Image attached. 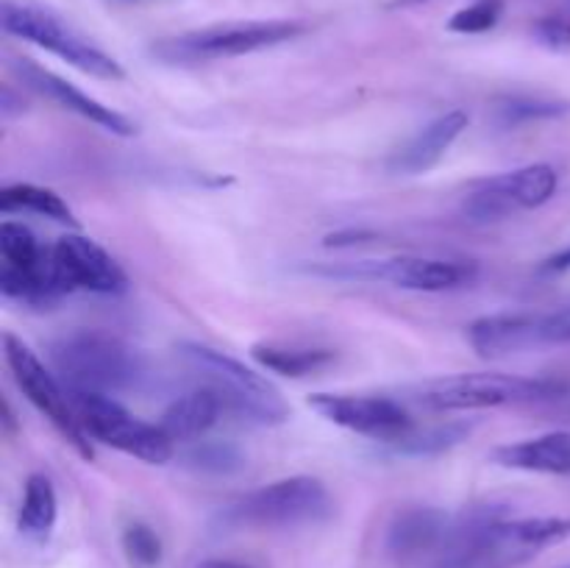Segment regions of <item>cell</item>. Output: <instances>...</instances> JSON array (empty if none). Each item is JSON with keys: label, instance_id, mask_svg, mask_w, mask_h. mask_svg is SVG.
I'll return each instance as SVG.
<instances>
[{"label": "cell", "instance_id": "44dd1931", "mask_svg": "<svg viewBox=\"0 0 570 568\" xmlns=\"http://www.w3.org/2000/svg\"><path fill=\"white\" fill-rule=\"evenodd\" d=\"M0 209L6 215L11 212H28V215H39V217H50L56 223H67V226H78L76 215H72L70 204L61 198L59 193L48 187H39V184H9L0 193Z\"/></svg>", "mask_w": 570, "mask_h": 568}, {"label": "cell", "instance_id": "ba28073f", "mask_svg": "<svg viewBox=\"0 0 570 568\" xmlns=\"http://www.w3.org/2000/svg\"><path fill=\"white\" fill-rule=\"evenodd\" d=\"M0 290L6 298L28 306H50L67 295L56 276L53 248H45L22 223H0Z\"/></svg>", "mask_w": 570, "mask_h": 568}, {"label": "cell", "instance_id": "1f68e13d", "mask_svg": "<svg viewBox=\"0 0 570 568\" xmlns=\"http://www.w3.org/2000/svg\"><path fill=\"white\" fill-rule=\"evenodd\" d=\"M566 568H570V566H566Z\"/></svg>", "mask_w": 570, "mask_h": 568}, {"label": "cell", "instance_id": "4dcf8cb0", "mask_svg": "<svg viewBox=\"0 0 570 568\" xmlns=\"http://www.w3.org/2000/svg\"><path fill=\"white\" fill-rule=\"evenodd\" d=\"M126 3H131V0H126Z\"/></svg>", "mask_w": 570, "mask_h": 568}, {"label": "cell", "instance_id": "4316f807", "mask_svg": "<svg viewBox=\"0 0 570 568\" xmlns=\"http://www.w3.org/2000/svg\"><path fill=\"white\" fill-rule=\"evenodd\" d=\"M189 460L198 462V468H204V471H215V473L232 471V468L243 466V457H239L232 445H217V443L193 449Z\"/></svg>", "mask_w": 570, "mask_h": 568}, {"label": "cell", "instance_id": "8992f818", "mask_svg": "<svg viewBox=\"0 0 570 568\" xmlns=\"http://www.w3.org/2000/svg\"><path fill=\"white\" fill-rule=\"evenodd\" d=\"M562 393L560 382L551 379L512 376V373H456L432 379L410 393V401L432 412L488 410V407L529 404V401L554 399Z\"/></svg>", "mask_w": 570, "mask_h": 568}, {"label": "cell", "instance_id": "52a82bcc", "mask_svg": "<svg viewBox=\"0 0 570 568\" xmlns=\"http://www.w3.org/2000/svg\"><path fill=\"white\" fill-rule=\"evenodd\" d=\"M70 399L83 432L92 440H98V443L111 445V449L122 451L128 457H137L142 462H150V466H165V462L173 460L176 445L167 440L159 423L142 421L134 412H128L120 401L111 399V395L70 390Z\"/></svg>", "mask_w": 570, "mask_h": 568}, {"label": "cell", "instance_id": "5bb4252c", "mask_svg": "<svg viewBox=\"0 0 570 568\" xmlns=\"http://www.w3.org/2000/svg\"><path fill=\"white\" fill-rule=\"evenodd\" d=\"M454 516L438 507H410L387 529V551L399 568H423L449 535Z\"/></svg>", "mask_w": 570, "mask_h": 568}, {"label": "cell", "instance_id": "277c9868", "mask_svg": "<svg viewBox=\"0 0 570 568\" xmlns=\"http://www.w3.org/2000/svg\"><path fill=\"white\" fill-rule=\"evenodd\" d=\"M0 22H3L6 33L59 56L61 61L87 72V76L104 78V81H122L126 78V70L115 56L98 48L92 39L83 37L78 28H72L65 17L56 14L48 6L31 3V0H3Z\"/></svg>", "mask_w": 570, "mask_h": 568}, {"label": "cell", "instance_id": "7402d4cb", "mask_svg": "<svg viewBox=\"0 0 570 568\" xmlns=\"http://www.w3.org/2000/svg\"><path fill=\"white\" fill-rule=\"evenodd\" d=\"M495 120L504 128L527 126V123L538 120H554L570 111L568 100L560 98H546V95H504L495 100L493 106Z\"/></svg>", "mask_w": 570, "mask_h": 568}, {"label": "cell", "instance_id": "3957f363", "mask_svg": "<svg viewBox=\"0 0 570 568\" xmlns=\"http://www.w3.org/2000/svg\"><path fill=\"white\" fill-rule=\"evenodd\" d=\"M306 31L298 20H245L223 26L195 28V31L165 37L150 45V53L167 65H204V61L234 59V56L259 53L293 42Z\"/></svg>", "mask_w": 570, "mask_h": 568}, {"label": "cell", "instance_id": "603a6c76", "mask_svg": "<svg viewBox=\"0 0 570 568\" xmlns=\"http://www.w3.org/2000/svg\"><path fill=\"white\" fill-rule=\"evenodd\" d=\"M468 434H471V423H445V427L423 429V432H417L415 429L410 438L395 443V451H401V454H412V457L443 454V451L460 445Z\"/></svg>", "mask_w": 570, "mask_h": 568}, {"label": "cell", "instance_id": "30bf717a", "mask_svg": "<svg viewBox=\"0 0 570 568\" xmlns=\"http://www.w3.org/2000/svg\"><path fill=\"white\" fill-rule=\"evenodd\" d=\"M321 273L348 282H387L393 287L417 290V293H445L476 282L479 265L462 259H438V256H395V259L348 262Z\"/></svg>", "mask_w": 570, "mask_h": 568}, {"label": "cell", "instance_id": "d6986e66", "mask_svg": "<svg viewBox=\"0 0 570 568\" xmlns=\"http://www.w3.org/2000/svg\"><path fill=\"white\" fill-rule=\"evenodd\" d=\"M254 360L262 368L282 376H309V373L321 371V368L332 365L334 351L332 349H315V345H284V343H256L250 349Z\"/></svg>", "mask_w": 570, "mask_h": 568}, {"label": "cell", "instance_id": "8fae6325", "mask_svg": "<svg viewBox=\"0 0 570 568\" xmlns=\"http://www.w3.org/2000/svg\"><path fill=\"white\" fill-rule=\"evenodd\" d=\"M560 187V173L551 165H527L501 176L484 178L462 200V212L473 223H495L549 204Z\"/></svg>", "mask_w": 570, "mask_h": 568}, {"label": "cell", "instance_id": "cb8c5ba5", "mask_svg": "<svg viewBox=\"0 0 570 568\" xmlns=\"http://www.w3.org/2000/svg\"><path fill=\"white\" fill-rule=\"evenodd\" d=\"M122 549L137 568H156L161 562V540L148 523L134 521L122 532Z\"/></svg>", "mask_w": 570, "mask_h": 568}, {"label": "cell", "instance_id": "9a60e30c", "mask_svg": "<svg viewBox=\"0 0 570 568\" xmlns=\"http://www.w3.org/2000/svg\"><path fill=\"white\" fill-rule=\"evenodd\" d=\"M17 72H20L22 81H26L31 89H37L39 95H45L48 100H53V104L61 106V109H67V111H72V115L83 117V120L95 123V126L104 128V131L117 134V137H134V134H137V123L128 120L126 115L115 111L111 106L95 100L92 95L81 92V89L72 87L70 81H65L61 76H56V72L45 70V67L33 65V61H28V59L17 61Z\"/></svg>", "mask_w": 570, "mask_h": 568}, {"label": "cell", "instance_id": "e0dca14e", "mask_svg": "<svg viewBox=\"0 0 570 568\" xmlns=\"http://www.w3.org/2000/svg\"><path fill=\"white\" fill-rule=\"evenodd\" d=\"M223 415H226V410H223L220 399L209 388H195L161 412L159 429L173 445L200 443Z\"/></svg>", "mask_w": 570, "mask_h": 568}, {"label": "cell", "instance_id": "484cf974", "mask_svg": "<svg viewBox=\"0 0 570 568\" xmlns=\"http://www.w3.org/2000/svg\"><path fill=\"white\" fill-rule=\"evenodd\" d=\"M534 39L551 50H570V11L540 17L532 28Z\"/></svg>", "mask_w": 570, "mask_h": 568}, {"label": "cell", "instance_id": "7a4b0ae2", "mask_svg": "<svg viewBox=\"0 0 570 568\" xmlns=\"http://www.w3.org/2000/svg\"><path fill=\"white\" fill-rule=\"evenodd\" d=\"M176 351L200 388H209L220 399L226 415L256 427H278L289 418L282 390L262 373L250 371L245 362L204 343H178Z\"/></svg>", "mask_w": 570, "mask_h": 568}, {"label": "cell", "instance_id": "6da1fadb", "mask_svg": "<svg viewBox=\"0 0 570 568\" xmlns=\"http://www.w3.org/2000/svg\"><path fill=\"white\" fill-rule=\"evenodd\" d=\"M50 360L67 390L98 395L139 393L150 382L148 356L104 332H72L50 345Z\"/></svg>", "mask_w": 570, "mask_h": 568}, {"label": "cell", "instance_id": "ac0fdd59", "mask_svg": "<svg viewBox=\"0 0 570 568\" xmlns=\"http://www.w3.org/2000/svg\"><path fill=\"white\" fill-rule=\"evenodd\" d=\"M493 462L512 471L529 473H570V432H546L521 443H507L493 451Z\"/></svg>", "mask_w": 570, "mask_h": 568}, {"label": "cell", "instance_id": "2e32d148", "mask_svg": "<svg viewBox=\"0 0 570 568\" xmlns=\"http://www.w3.org/2000/svg\"><path fill=\"white\" fill-rule=\"evenodd\" d=\"M468 128L465 111L454 109L445 115L434 117L429 126H423L415 137L406 145H401L393 156H390V170L401 173V176H421L429 173L434 165H440L451 145L462 137Z\"/></svg>", "mask_w": 570, "mask_h": 568}, {"label": "cell", "instance_id": "9c48e42d", "mask_svg": "<svg viewBox=\"0 0 570 568\" xmlns=\"http://www.w3.org/2000/svg\"><path fill=\"white\" fill-rule=\"evenodd\" d=\"M3 351L6 362H9L11 368V376H14L17 388L26 393V399L53 423L56 432L65 438V443H70L72 449H76L78 457L92 460V443H89V434L83 432L81 421H78L70 390L65 388V382H59V379L45 368V362L31 351V345L22 343V340L14 337L11 332L3 334Z\"/></svg>", "mask_w": 570, "mask_h": 568}, {"label": "cell", "instance_id": "83f0119b", "mask_svg": "<svg viewBox=\"0 0 570 568\" xmlns=\"http://www.w3.org/2000/svg\"><path fill=\"white\" fill-rule=\"evenodd\" d=\"M543 271L546 273L570 271V245H566V248H562V251H557V254H551L549 259L543 262Z\"/></svg>", "mask_w": 570, "mask_h": 568}, {"label": "cell", "instance_id": "4fadbf2b", "mask_svg": "<svg viewBox=\"0 0 570 568\" xmlns=\"http://www.w3.org/2000/svg\"><path fill=\"white\" fill-rule=\"evenodd\" d=\"M53 267L61 287L70 293L120 295L128 290V276L115 256L106 254L95 239L81 234H67L53 245Z\"/></svg>", "mask_w": 570, "mask_h": 568}, {"label": "cell", "instance_id": "f1b7e54d", "mask_svg": "<svg viewBox=\"0 0 570 568\" xmlns=\"http://www.w3.org/2000/svg\"><path fill=\"white\" fill-rule=\"evenodd\" d=\"M195 568H250L245 562L237 560H226V557H212V560H200Z\"/></svg>", "mask_w": 570, "mask_h": 568}, {"label": "cell", "instance_id": "f546056e", "mask_svg": "<svg viewBox=\"0 0 570 568\" xmlns=\"http://www.w3.org/2000/svg\"><path fill=\"white\" fill-rule=\"evenodd\" d=\"M432 3V0H390V9H412V6Z\"/></svg>", "mask_w": 570, "mask_h": 568}, {"label": "cell", "instance_id": "ffe728a7", "mask_svg": "<svg viewBox=\"0 0 570 568\" xmlns=\"http://www.w3.org/2000/svg\"><path fill=\"white\" fill-rule=\"evenodd\" d=\"M56 516H59V499H56V488L50 477L45 473H31L22 490V505L17 527L26 538L45 540L56 527Z\"/></svg>", "mask_w": 570, "mask_h": 568}, {"label": "cell", "instance_id": "7c38bea8", "mask_svg": "<svg viewBox=\"0 0 570 568\" xmlns=\"http://www.w3.org/2000/svg\"><path fill=\"white\" fill-rule=\"evenodd\" d=\"M309 407L326 421L365 434L382 443H401L415 432V418L401 401L387 395H354V393H312Z\"/></svg>", "mask_w": 570, "mask_h": 568}, {"label": "cell", "instance_id": "5b68a950", "mask_svg": "<svg viewBox=\"0 0 570 568\" xmlns=\"http://www.w3.org/2000/svg\"><path fill=\"white\" fill-rule=\"evenodd\" d=\"M334 501L317 477H287L239 496L220 512L234 529H293L321 523L332 516Z\"/></svg>", "mask_w": 570, "mask_h": 568}, {"label": "cell", "instance_id": "d4e9b609", "mask_svg": "<svg viewBox=\"0 0 570 568\" xmlns=\"http://www.w3.org/2000/svg\"><path fill=\"white\" fill-rule=\"evenodd\" d=\"M504 3L501 0H476V3L465 6L456 11L449 20V31L454 33H484L490 28L499 26Z\"/></svg>", "mask_w": 570, "mask_h": 568}]
</instances>
